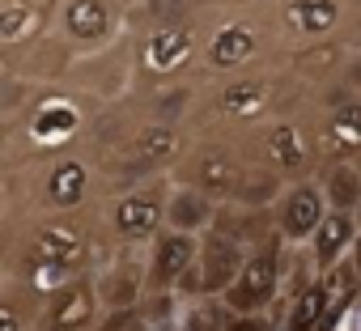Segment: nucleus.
Here are the masks:
<instances>
[{
  "mask_svg": "<svg viewBox=\"0 0 361 331\" xmlns=\"http://www.w3.org/2000/svg\"><path fill=\"white\" fill-rule=\"evenodd\" d=\"M276 242H264L247 263H243V272H238V280L230 285V306L234 310H243V314H251V310H259L264 301H272V293H276Z\"/></svg>",
  "mask_w": 361,
  "mask_h": 331,
  "instance_id": "f257e3e1",
  "label": "nucleus"
},
{
  "mask_svg": "<svg viewBox=\"0 0 361 331\" xmlns=\"http://www.w3.org/2000/svg\"><path fill=\"white\" fill-rule=\"evenodd\" d=\"M243 272V259H238V242L226 238V234H213L204 242V259H200V276H192V285L200 293H217V289H230Z\"/></svg>",
  "mask_w": 361,
  "mask_h": 331,
  "instance_id": "f03ea898",
  "label": "nucleus"
},
{
  "mask_svg": "<svg viewBox=\"0 0 361 331\" xmlns=\"http://www.w3.org/2000/svg\"><path fill=\"white\" fill-rule=\"evenodd\" d=\"M192 255H196V246H192L188 230H178V234L161 238L157 259H153V280H157L161 289H166V285H174V280H183V272L192 268Z\"/></svg>",
  "mask_w": 361,
  "mask_h": 331,
  "instance_id": "7ed1b4c3",
  "label": "nucleus"
},
{
  "mask_svg": "<svg viewBox=\"0 0 361 331\" xmlns=\"http://www.w3.org/2000/svg\"><path fill=\"white\" fill-rule=\"evenodd\" d=\"M281 225H285V234H289V238H306L310 230H319V225H323L319 192H314V187H298V192L289 196V204H285Z\"/></svg>",
  "mask_w": 361,
  "mask_h": 331,
  "instance_id": "20e7f679",
  "label": "nucleus"
},
{
  "mask_svg": "<svg viewBox=\"0 0 361 331\" xmlns=\"http://www.w3.org/2000/svg\"><path fill=\"white\" fill-rule=\"evenodd\" d=\"M314 234H319V238H314V255H319L323 268H331V263L340 259V251L353 242V217H348V208H336Z\"/></svg>",
  "mask_w": 361,
  "mask_h": 331,
  "instance_id": "39448f33",
  "label": "nucleus"
},
{
  "mask_svg": "<svg viewBox=\"0 0 361 331\" xmlns=\"http://www.w3.org/2000/svg\"><path fill=\"white\" fill-rule=\"evenodd\" d=\"M90 318H94V293H90V285L64 289L60 301H56V310H51V327H56V331H77V327H85Z\"/></svg>",
  "mask_w": 361,
  "mask_h": 331,
  "instance_id": "423d86ee",
  "label": "nucleus"
},
{
  "mask_svg": "<svg viewBox=\"0 0 361 331\" xmlns=\"http://www.w3.org/2000/svg\"><path fill=\"white\" fill-rule=\"evenodd\" d=\"M64 22H68V30H73L77 39H98V35H106L111 13H106L102 0H68Z\"/></svg>",
  "mask_w": 361,
  "mask_h": 331,
  "instance_id": "0eeeda50",
  "label": "nucleus"
},
{
  "mask_svg": "<svg viewBox=\"0 0 361 331\" xmlns=\"http://www.w3.org/2000/svg\"><path fill=\"white\" fill-rule=\"evenodd\" d=\"M157 217H161V204H157V200H123L119 213H115L123 238H145V234L157 225Z\"/></svg>",
  "mask_w": 361,
  "mask_h": 331,
  "instance_id": "6e6552de",
  "label": "nucleus"
},
{
  "mask_svg": "<svg viewBox=\"0 0 361 331\" xmlns=\"http://www.w3.org/2000/svg\"><path fill=\"white\" fill-rule=\"evenodd\" d=\"M289 22L298 30H327L336 22V0H298L289 5Z\"/></svg>",
  "mask_w": 361,
  "mask_h": 331,
  "instance_id": "1a4fd4ad",
  "label": "nucleus"
},
{
  "mask_svg": "<svg viewBox=\"0 0 361 331\" xmlns=\"http://www.w3.org/2000/svg\"><path fill=\"white\" fill-rule=\"evenodd\" d=\"M204 221H209V204H204L200 192H178V196L170 200V225L196 230V225H204Z\"/></svg>",
  "mask_w": 361,
  "mask_h": 331,
  "instance_id": "9d476101",
  "label": "nucleus"
},
{
  "mask_svg": "<svg viewBox=\"0 0 361 331\" xmlns=\"http://www.w3.org/2000/svg\"><path fill=\"white\" fill-rule=\"evenodd\" d=\"M323 306H327V289H306L289 314V331H314L323 323Z\"/></svg>",
  "mask_w": 361,
  "mask_h": 331,
  "instance_id": "9b49d317",
  "label": "nucleus"
},
{
  "mask_svg": "<svg viewBox=\"0 0 361 331\" xmlns=\"http://www.w3.org/2000/svg\"><path fill=\"white\" fill-rule=\"evenodd\" d=\"M77 230H68V225H56V230H47L43 238H39V259L35 263H51V259H68L73 251H77Z\"/></svg>",
  "mask_w": 361,
  "mask_h": 331,
  "instance_id": "f8f14e48",
  "label": "nucleus"
},
{
  "mask_svg": "<svg viewBox=\"0 0 361 331\" xmlns=\"http://www.w3.org/2000/svg\"><path fill=\"white\" fill-rule=\"evenodd\" d=\"M327 196H331L336 208H353V204L361 200V175H353L348 166L331 170V179H327Z\"/></svg>",
  "mask_w": 361,
  "mask_h": 331,
  "instance_id": "ddd939ff",
  "label": "nucleus"
},
{
  "mask_svg": "<svg viewBox=\"0 0 361 331\" xmlns=\"http://www.w3.org/2000/svg\"><path fill=\"white\" fill-rule=\"evenodd\" d=\"M149 56H153V64H178V60L188 56V35L178 30V26L161 30V35L149 43Z\"/></svg>",
  "mask_w": 361,
  "mask_h": 331,
  "instance_id": "4468645a",
  "label": "nucleus"
},
{
  "mask_svg": "<svg viewBox=\"0 0 361 331\" xmlns=\"http://www.w3.org/2000/svg\"><path fill=\"white\" fill-rule=\"evenodd\" d=\"M136 289H140V272H136L132 263H123V268L106 280V301H111V306H128V301L136 297Z\"/></svg>",
  "mask_w": 361,
  "mask_h": 331,
  "instance_id": "2eb2a0df",
  "label": "nucleus"
},
{
  "mask_svg": "<svg viewBox=\"0 0 361 331\" xmlns=\"http://www.w3.org/2000/svg\"><path fill=\"white\" fill-rule=\"evenodd\" d=\"M251 51V35L247 30H226L217 43H213V60L217 64H234V60H243Z\"/></svg>",
  "mask_w": 361,
  "mask_h": 331,
  "instance_id": "dca6fc26",
  "label": "nucleus"
},
{
  "mask_svg": "<svg viewBox=\"0 0 361 331\" xmlns=\"http://www.w3.org/2000/svg\"><path fill=\"white\" fill-rule=\"evenodd\" d=\"M200 179H204V187H209V192H221V187H230V179H234V166H230V157H221V153H209V157L200 161Z\"/></svg>",
  "mask_w": 361,
  "mask_h": 331,
  "instance_id": "f3484780",
  "label": "nucleus"
},
{
  "mask_svg": "<svg viewBox=\"0 0 361 331\" xmlns=\"http://www.w3.org/2000/svg\"><path fill=\"white\" fill-rule=\"evenodd\" d=\"M174 149V132L170 127H149L140 140H136V157H145V161H157V157H166Z\"/></svg>",
  "mask_w": 361,
  "mask_h": 331,
  "instance_id": "a211bd4d",
  "label": "nucleus"
},
{
  "mask_svg": "<svg viewBox=\"0 0 361 331\" xmlns=\"http://www.w3.org/2000/svg\"><path fill=\"white\" fill-rule=\"evenodd\" d=\"M81 183H85L81 166H68V170H60L56 183H51V200H56V204H77V200H81Z\"/></svg>",
  "mask_w": 361,
  "mask_h": 331,
  "instance_id": "6ab92c4d",
  "label": "nucleus"
},
{
  "mask_svg": "<svg viewBox=\"0 0 361 331\" xmlns=\"http://www.w3.org/2000/svg\"><path fill=\"white\" fill-rule=\"evenodd\" d=\"M336 140H340V144H357V140H361V106H353V111L336 123Z\"/></svg>",
  "mask_w": 361,
  "mask_h": 331,
  "instance_id": "aec40b11",
  "label": "nucleus"
},
{
  "mask_svg": "<svg viewBox=\"0 0 361 331\" xmlns=\"http://www.w3.org/2000/svg\"><path fill=\"white\" fill-rule=\"evenodd\" d=\"M272 140H276V144H281V153H285V157H281V161H285V166H298V161H302V153H298V149H293V132H289V127H281V132H276V136H272Z\"/></svg>",
  "mask_w": 361,
  "mask_h": 331,
  "instance_id": "412c9836",
  "label": "nucleus"
},
{
  "mask_svg": "<svg viewBox=\"0 0 361 331\" xmlns=\"http://www.w3.org/2000/svg\"><path fill=\"white\" fill-rule=\"evenodd\" d=\"M153 13H157V22H183V5L178 0H153Z\"/></svg>",
  "mask_w": 361,
  "mask_h": 331,
  "instance_id": "4be33fe9",
  "label": "nucleus"
},
{
  "mask_svg": "<svg viewBox=\"0 0 361 331\" xmlns=\"http://www.w3.org/2000/svg\"><path fill=\"white\" fill-rule=\"evenodd\" d=\"M43 136L47 132H73V111H56V115H47V123L39 127Z\"/></svg>",
  "mask_w": 361,
  "mask_h": 331,
  "instance_id": "5701e85b",
  "label": "nucleus"
},
{
  "mask_svg": "<svg viewBox=\"0 0 361 331\" xmlns=\"http://www.w3.org/2000/svg\"><path fill=\"white\" fill-rule=\"evenodd\" d=\"M230 331H272V327H268L264 318H255V314H247V318H238V323H234Z\"/></svg>",
  "mask_w": 361,
  "mask_h": 331,
  "instance_id": "b1692460",
  "label": "nucleus"
},
{
  "mask_svg": "<svg viewBox=\"0 0 361 331\" xmlns=\"http://www.w3.org/2000/svg\"><path fill=\"white\" fill-rule=\"evenodd\" d=\"M353 259H357V268H361V238H357V255H353Z\"/></svg>",
  "mask_w": 361,
  "mask_h": 331,
  "instance_id": "393cba45",
  "label": "nucleus"
},
{
  "mask_svg": "<svg viewBox=\"0 0 361 331\" xmlns=\"http://www.w3.org/2000/svg\"><path fill=\"white\" fill-rule=\"evenodd\" d=\"M128 331H140V327H128Z\"/></svg>",
  "mask_w": 361,
  "mask_h": 331,
  "instance_id": "a878e982",
  "label": "nucleus"
}]
</instances>
